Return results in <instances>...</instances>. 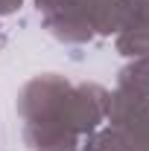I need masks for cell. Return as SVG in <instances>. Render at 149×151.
<instances>
[]
</instances>
